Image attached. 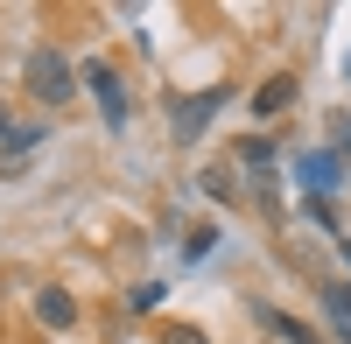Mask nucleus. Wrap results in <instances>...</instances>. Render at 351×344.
Returning a JSON list of instances; mask_svg holds the SVG:
<instances>
[{"label":"nucleus","mask_w":351,"mask_h":344,"mask_svg":"<svg viewBox=\"0 0 351 344\" xmlns=\"http://www.w3.org/2000/svg\"><path fill=\"white\" fill-rule=\"evenodd\" d=\"M21 77H28V92H36L43 106H71V92H77V71H71L49 42L28 49V71H21Z\"/></svg>","instance_id":"1"},{"label":"nucleus","mask_w":351,"mask_h":344,"mask_svg":"<svg viewBox=\"0 0 351 344\" xmlns=\"http://www.w3.org/2000/svg\"><path fill=\"white\" fill-rule=\"evenodd\" d=\"M77 84H92V99H99V112H106V127H127V84H120V71L112 64H84L77 71Z\"/></svg>","instance_id":"2"},{"label":"nucleus","mask_w":351,"mask_h":344,"mask_svg":"<svg viewBox=\"0 0 351 344\" xmlns=\"http://www.w3.org/2000/svg\"><path fill=\"white\" fill-rule=\"evenodd\" d=\"M295 99H302V84L281 71V77H267V84H253V99H246V106H253V120H281Z\"/></svg>","instance_id":"3"},{"label":"nucleus","mask_w":351,"mask_h":344,"mask_svg":"<svg viewBox=\"0 0 351 344\" xmlns=\"http://www.w3.org/2000/svg\"><path fill=\"white\" fill-rule=\"evenodd\" d=\"M36 323H43V330H71V323H77V295L56 288V281L36 288Z\"/></svg>","instance_id":"4"},{"label":"nucleus","mask_w":351,"mask_h":344,"mask_svg":"<svg viewBox=\"0 0 351 344\" xmlns=\"http://www.w3.org/2000/svg\"><path fill=\"white\" fill-rule=\"evenodd\" d=\"M232 92H204V99H176V140H197V127L211 120V112L225 106Z\"/></svg>","instance_id":"5"},{"label":"nucleus","mask_w":351,"mask_h":344,"mask_svg":"<svg viewBox=\"0 0 351 344\" xmlns=\"http://www.w3.org/2000/svg\"><path fill=\"white\" fill-rule=\"evenodd\" d=\"M302 183H309V190H337V183H344V155L309 148V155H302Z\"/></svg>","instance_id":"6"},{"label":"nucleus","mask_w":351,"mask_h":344,"mask_svg":"<svg viewBox=\"0 0 351 344\" xmlns=\"http://www.w3.org/2000/svg\"><path fill=\"white\" fill-rule=\"evenodd\" d=\"M43 140H49L43 127H14V134H8V148H0V169H8V176H14V169H21L28 155H36V148H43Z\"/></svg>","instance_id":"7"},{"label":"nucleus","mask_w":351,"mask_h":344,"mask_svg":"<svg viewBox=\"0 0 351 344\" xmlns=\"http://www.w3.org/2000/svg\"><path fill=\"white\" fill-rule=\"evenodd\" d=\"M260 323H267L274 337H288V344H324V337H316L309 323H295V317H288V309H267V302H260Z\"/></svg>","instance_id":"8"},{"label":"nucleus","mask_w":351,"mask_h":344,"mask_svg":"<svg viewBox=\"0 0 351 344\" xmlns=\"http://www.w3.org/2000/svg\"><path fill=\"white\" fill-rule=\"evenodd\" d=\"M204 197H218V204H239V169H232V162H211V169H204Z\"/></svg>","instance_id":"9"},{"label":"nucleus","mask_w":351,"mask_h":344,"mask_svg":"<svg viewBox=\"0 0 351 344\" xmlns=\"http://www.w3.org/2000/svg\"><path fill=\"white\" fill-rule=\"evenodd\" d=\"M324 302H330V317L351 330V281H324Z\"/></svg>","instance_id":"10"},{"label":"nucleus","mask_w":351,"mask_h":344,"mask_svg":"<svg viewBox=\"0 0 351 344\" xmlns=\"http://www.w3.org/2000/svg\"><path fill=\"white\" fill-rule=\"evenodd\" d=\"M162 295H169L162 281H141V288H127V309H134V317H148V309H155Z\"/></svg>","instance_id":"11"},{"label":"nucleus","mask_w":351,"mask_h":344,"mask_svg":"<svg viewBox=\"0 0 351 344\" xmlns=\"http://www.w3.org/2000/svg\"><path fill=\"white\" fill-rule=\"evenodd\" d=\"M239 162H246V169H267V162H274V140H260V134L239 140Z\"/></svg>","instance_id":"12"},{"label":"nucleus","mask_w":351,"mask_h":344,"mask_svg":"<svg viewBox=\"0 0 351 344\" xmlns=\"http://www.w3.org/2000/svg\"><path fill=\"white\" fill-rule=\"evenodd\" d=\"M155 344H211V337H204L197 323H162V337Z\"/></svg>","instance_id":"13"},{"label":"nucleus","mask_w":351,"mask_h":344,"mask_svg":"<svg viewBox=\"0 0 351 344\" xmlns=\"http://www.w3.org/2000/svg\"><path fill=\"white\" fill-rule=\"evenodd\" d=\"M183 246H190V260H204V253L218 246V225H190V239H183Z\"/></svg>","instance_id":"14"},{"label":"nucleus","mask_w":351,"mask_h":344,"mask_svg":"<svg viewBox=\"0 0 351 344\" xmlns=\"http://www.w3.org/2000/svg\"><path fill=\"white\" fill-rule=\"evenodd\" d=\"M8 134H14V120H8V106H0V148H8Z\"/></svg>","instance_id":"15"},{"label":"nucleus","mask_w":351,"mask_h":344,"mask_svg":"<svg viewBox=\"0 0 351 344\" xmlns=\"http://www.w3.org/2000/svg\"><path fill=\"white\" fill-rule=\"evenodd\" d=\"M344 253H351V246H344Z\"/></svg>","instance_id":"16"}]
</instances>
